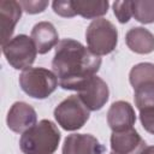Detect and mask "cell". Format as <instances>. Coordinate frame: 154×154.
<instances>
[{
  "label": "cell",
  "instance_id": "cell-1",
  "mask_svg": "<svg viewBox=\"0 0 154 154\" xmlns=\"http://www.w3.org/2000/svg\"><path fill=\"white\" fill-rule=\"evenodd\" d=\"M100 66L101 58L73 38H64L55 47L52 67L63 89L77 91Z\"/></svg>",
  "mask_w": 154,
  "mask_h": 154
},
{
  "label": "cell",
  "instance_id": "cell-2",
  "mask_svg": "<svg viewBox=\"0 0 154 154\" xmlns=\"http://www.w3.org/2000/svg\"><path fill=\"white\" fill-rule=\"evenodd\" d=\"M60 138L57 125L42 119L20 136L19 148L24 154H53L58 149Z\"/></svg>",
  "mask_w": 154,
  "mask_h": 154
},
{
  "label": "cell",
  "instance_id": "cell-3",
  "mask_svg": "<svg viewBox=\"0 0 154 154\" xmlns=\"http://www.w3.org/2000/svg\"><path fill=\"white\" fill-rule=\"evenodd\" d=\"M59 82L54 72L43 67H29L19 75V85L30 97L43 100L55 91Z\"/></svg>",
  "mask_w": 154,
  "mask_h": 154
},
{
  "label": "cell",
  "instance_id": "cell-4",
  "mask_svg": "<svg viewBox=\"0 0 154 154\" xmlns=\"http://www.w3.org/2000/svg\"><path fill=\"white\" fill-rule=\"evenodd\" d=\"M85 40L88 48L95 55H106L112 53L117 47L118 30L108 19L97 18L88 25Z\"/></svg>",
  "mask_w": 154,
  "mask_h": 154
},
{
  "label": "cell",
  "instance_id": "cell-5",
  "mask_svg": "<svg viewBox=\"0 0 154 154\" xmlns=\"http://www.w3.org/2000/svg\"><path fill=\"white\" fill-rule=\"evenodd\" d=\"M89 116V109L77 95L66 97L54 108V118L57 123L66 131H75L83 128L88 122Z\"/></svg>",
  "mask_w": 154,
  "mask_h": 154
},
{
  "label": "cell",
  "instance_id": "cell-6",
  "mask_svg": "<svg viewBox=\"0 0 154 154\" xmlns=\"http://www.w3.org/2000/svg\"><path fill=\"white\" fill-rule=\"evenodd\" d=\"M7 63L16 70H26L35 61L37 49L31 37L19 34L2 46Z\"/></svg>",
  "mask_w": 154,
  "mask_h": 154
},
{
  "label": "cell",
  "instance_id": "cell-7",
  "mask_svg": "<svg viewBox=\"0 0 154 154\" xmlns=\"http://www.w3.org/2000/svg\"><path fill=\"white\" fill-rule=\"evenodd\" d=\"M77 96L89 111L101 109L109 97L107 83L96 75L87 79L77 90Z\"/></svg>",
  "mask_w": 154,
  "mask_h": 154
},
{
  "label": "cell",
  "instance_id": "cell-8",
  "mask_svg": "<svg viewBox=\"0 0 154 154\" xmlns=\"http://www.w3.org/2000/svg\"><path fill=\"white\" fill-rule=\"evenodd\" d=\"M36 111L26 102L17 101L8 109L6 123L10 130L17 134H24L37 123Z\"/></svg>",
  "mask_w": 154,
  "mask_h": 154
},
{
  "label": "cell",
  "instance_id": "cell-9",
  "mask_svg": "<svg viewBox=\"0 0 154 154\" xmlns=\"http://www.w3.org/2000/svg\"><path fill=\"white\" fill-rule=\"evenodd\" d=\"M147 147L146 141L134 129L124 131L112 132L111 135V148L117 154H142Z\"/></svg>",
  "mask_w": 154,
  "mask_h": 154
},
{
  "label": "cell",
  "instance_id": "cell-10",
  "mask_svg": "<svg viewBox=\"0 0 154 154\" xmlns=\"http://www.w3.org/2000/svg\"><path fill=\"white\" fill-rule=\"evenodd\" d=\"M105 147L90 134L69 135L63 144V154H102Z\"/></svg>",
  "mask_w": 154,
  "mask_h": 154
},
{
  "label": "cell",
  "instance_id": "cell-11",
  "mask_svg": "<svg viewBox=\"0 0 154 154\" xmlns=\"http://www.w3.org/2000/svg\"><path fill=\"white\" fill-rule=\"evenodd\" d=\"M136 114L134 107L123 100L116 101L111 105L107 112V123L113 132L124 131L134 128Z\"/></svg>",
  "mask_w": 154,
  "mask_h": 154
},
{
  "label": "cell",
  "instance_id": "cell-12",
  "mask_svg": "<svg viewBox=\"0 0 154 154\" xmlns=\"http://www.w3.org/2000/svg\"><path fill=\"white\" fill-rule=\"evenodd\" d=\"M22 6L19 1L1 0L0 1V25H1V45H6L14 31L16 24L22 17Z\"/></svg>",
  "mask_w": 154,
  "mask_h": 154
},
{
  "label": "cell",
  "instance_id": "cell-13",
  "mask_svg": "<svg viewBox=\"0 0 154 154\" xmlns=\"http://www.w3.org/2000/svg\"><path fill=\"white\" fill-rule=\"evenodd\" d=\"M37 53L46 54L59 43V35L55 26L51 22H38L34 25L30 35Z\"/></svg>",
  "mask_w": 154,
  "mask_h": 154
},
{
  "label": "cell",
  "instance_id": "cell-14",
  "mask_svg": "<svg viewBox=\"0 0 154 154\" xmlns=\"http://www.w3.org/2000/svg\"><path fill=\"white\" fill-rule=\"evenodd\" d=\"M126 46L137 54H149L154 51V35L146 28H131L125 35Z\"/></svg>",
  "mask_w": 154,
  "mask_h": 154
},
{
  "label": "cell",
  "instance_id": "cell-15",
  "mask_svg": "<svg viewBox=\"0 0 154 154\" xmlns=\"http://www.w3.org/2000/svg\"><path fill=\"white\" fill-rule=\"evenodd\" d=\"M72 6L76 14L87 19H97L107 13L109 4L107 0H76L72 1Z\"/></svg>",
  "mask_w": 154,
  "mask_h": 154
},
{
  "label": "cell",
  "instance_id": "cell-16",
  "mask_svg": "<svg viewBox=\"0 0 154 154\" xmlns=\"http://www.w3.org/2000/svg\"><path fill=\"white\" fill-rule=\"evenodd\" d=\"M129 81L134 90L144 85L154 83V64L140 63L132 66L129 73Z\"/></svg>",
  "mask_w": 154,
  "mask_h": 154
},
{
  "label": "cell",
  "instance_id": "cell-17",
  "mask_svg": "<svg viewBox=\"0 0 154 154\" xmlns=\"http://www.w3.org/2000/svg\"><path fill=\"white\" fill-rule=\"evenodd\" d=\"M132 16L143 24L154 23V0L132 1Z\"/></svg>",
  "mask_w": 154,
  "mask_h": 154
},
{
  "label": "cell",
  "instance_id": "cell-18",
  "mask_svg": "<svg viewBox=\"0 0 154 154\" xmlns=\"http://www.w3.org/2000/svg\"><path fill=\"white\" fill-rule=\"evenodd\" d=\"M135 105L138 111L154 107V83L144 84L135 89Z\"/></svg>",
  "mask_w": 154,
  "mask_h": 154
},
{
  "label": "cell",
  "instance_id": "cell-19",
  "mask_svg": "<svg viewBox=\"0 0 154 154\" xmlns=\"http://www.w3.org/2000/svg\"><path fill=\"white\" fill-rule=\"evenodd\" d=\"M113 12L117 17L118 22L124 24L130 20L132 17V1L125 0V1H114L113 2Z\"/></svg>",
  "mask_w": 154,
  "mask_h": 154
},
{
  "label": "cell",
  "instance_id": "cell-20",
  "mask_svg": "<svg viewBox=\"0 0 154 154\" xmlns=\"http://www.w3.org/2000/svg\"><path fill=\"white\" fill-rule=\"evenodd\" d=\"M19 5L26 13L36 14L46 10V7L48 6V1H45V0H29L28 1L26 0V1H19Z\"/></svg>",
  "mask_w": 154,
  "mask_h": 154
},
{
  "label": "cell",
  "instance_id": "cell-21",
  "mask_svg": "<svg viewBox=\"0 0 154 154\" xmlns=\"http://www.w3.org/2000/svg\"><path fill=\"white\" fill-rule=\"evenodd\" d=\"M52 7H53V11L61 17L71 18V17L76 16V12H75L73 6H72V1H70V0H67V1H53Z\"/></svg>",
  "mask_w": 154,
  "mask_h": 154
},
{
  "label": "cell",
  "instance_id": "cell-22",
  "mask_svg": "<svg viewBox=\"0 0 154 154\" xmlns=\"http://www.w3.org/2000/svg\"><path fill=\"white\" fill-rule=\"evenodd\" d=\"M140 120L143 126V129L154 135V107L144 108L140 111Z\"/></svg>",
  "mask_w": 154,
  "mask_h": 154
},
{
  "label": "cell",
  "instance_id": "cell-23",
  "mask_svg": "<svg viewBox=\"0 0 154 154\" xmlns=\"http://www.w3.org/2000/svg\"><path fill=\"white\" fill-rule=\"evenodd\" d=\"M142 154H154V146L146 147V148H144V150L142 152Z\"/></svg>",
  "mask_w": 154,
  "mask_h": 154
},
{
  "label": "cell",
  "instance_id": "cell-24",
  "mask_svg": "<svg viewBox=\"0 0 154 154\" xmlns=\"http://www.w3.org/2000/svg\"><path fill=\"white\" fill-rule=\"evenodd\" d=\"M111 154H117V153H113V152H112V153H111Z\"/></svg>",
  "mask_w": 154,
  "mask_h": 154
}]
</instances>
